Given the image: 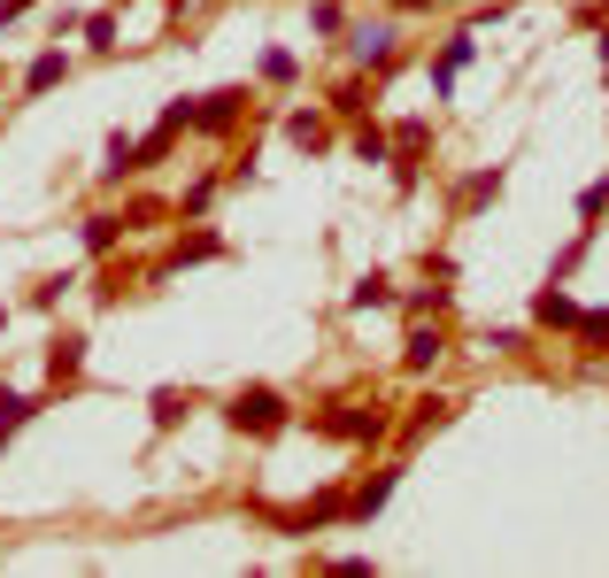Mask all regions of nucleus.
I'll list each match as a JSON object with an SVG mask.
<instances>
[{
	"label": "nucleus",
	"mask_w": 609,
	"mask_h": 578,
	"mask_svg": "<svg viewBox=\"0 0 609 578\" xmlns=\"http://www.w3.org/2000/svg\"><path fill=\"white\" fill-rule=\"evenodd\" d=\"M178 417H186V393L162 386V393H154V425H178Z\"/></svg>",
	"instance_id": "16"
},
{
	"label": "nucleus",
	"mask_w": 609,
	"mask_h": 578,
	"mask_svg": "<svg viewBox=\"0 0 609 578\" xmlns=\"http://www.w3.org/2000/svg\"><path fill=\"white\" fill-rule=\"evenodd\" d=\"M101 171H109V178H124V171H139V147H132L124 131L109 139V162H101Z\"/></svg>",
	"instance_id": "7"
},
{
	"label": "nucleus",
	"mask_w": 609,
	"mask_h": 578,
	"mask_svg": "<svg viewBox=\"0 0 609 578\" xmlns=\"http://www.w3.org/2000/svg\"><path fill=\"white\" fill-rule=\"evenodd\" d=\"M16 425H32V401L24 393H0V432H16Z\"/></svg>",
	"instance_id": "14"
},
{
	"label": "nucleus",
	"mask_w": 609,
	"mask_h": 578,
	"mask_svg": "<svg viewBox=\"0 0 609 578\" xmlns=\"http://www.w3.org/2000/svg\"><path fill=\"white\" fill-rule=\"evenodd\" d=\"M124 239V216H85V255H109Z\"/></svg>",
	"instance_id": "4"
},
{
	"label": "nucleus",
	"mask_w": 609,
	"mask_h": 578,
	"mask_svg": "<svg viewBox=\"0 0 609 578\" xmlns=\"http://www.w3.org/2000/svg\"><path fill=\"white\" fill-rule=\"evenodd\" d=\"M347 301H356V309H386V301H394V286L371 271V278H356V293H347Z\"/></svg>",
	"instance_id": "6"
},
{
	"label": "nucleus",
	"mask_w": 609,
	"mask_h": 578,
	"mask_svg": "<svg viewBox=\"0 0 609 578\" xmlns=\"http://www.w3.org/2000/svg\"><path fill=\"white\" fill-rule=\"evenodd\" d=\"M601 209H609V178H601V186H586V193H579V216H601Z\"/></svg>",
	"instance_id": "20"
},
{
	"label": "nucleus",
	"mask_w": 609,
	"mask_h": 578,
	"mask_svg": "<svg viewBox=\"0 0 609 578\" xmlns=\"http://www.w3.org/2000/svg\"><path fill=\"white\" fill-rule=\"evenodd\" d=\"M232 116H239V93H209V101H201V109H194L186 124H201V131H224Z\"/></svg>",
	"instance_id": "3"
},
{
	"label": "nucleus",
	"mask_w": 609,
	"mask_h": 578,
	"mask_svg": "<svg viewBox=\"0 0 609 578\" xmlns=\"http://www.w3.org/2000/svg\"><path fill=\"white\" fill-rule=\"evenodd\" d=\"M286 131H294V147H324V124H316V116H294Z\"/></svg>",
	"instance_id": "17"
},
{
	"label": "nucleus",
	"mask_w": 609,
	"mask_h": 578,
	"mask_svg": "<svg viewBox=\"0 0 609 578\" xmlns=\"http://www.w3.org/2000/svg\"><path fill=\"white\" fill-rule=\"evenodd\" d=\"M347 54H356V62H386V54H394V24H356Z\"/></svg>",
	"instance_id": "2"
},
{
	"label": "nucleus",
	"mask_w": 609,
	"mask_h": 578,
	"mask_svg": "<svg viewBox=\"0 0 609 578\" xmlns=\"http://www.w3.org/2000/svg\"><path fill=\"white\" fill-rule=\"evenodd\" d=\"M209 201H216V178H194V186H186V209H194V216H201V209H209Z\"/></svg>",
	"instance_id": "19"
},
{
	"label": "nucleus",
	"mask_w": 609,
	"mask_h": 578,
	"mask_svg": "<svg viewBox=\"0 0 609 578\" xmlns=\"http://www.w3.org/2000/svg\"><path fill=\"white\" fill-rule=\"evenodd\" d=\"M494 193H501V171H486V178H471V186H463V209H486Z\"/></svg>",
	"instance_id": "15"
},
{
	"label": "nucleus",
	"mask_w": 609,
	"mask_h": 578,
	"mask_svg": "<svg viewBox=\"0 0 609 578\" xmlns=\"http://www.w3.org/2000/svg\"><path fill=\"white\" fill-rule=\"evenodd\" d=\"M62 70H70L62 54H39V62H32V77H24V86H32V93H47V86H54V77H62Z\"/></svg>",
	"instance_id": "13"
},
{
	"label": "nucleus",
	"mask_w": 609,
	"mask_h": 578,
	"mask_svg": "<svg viewBox=\"0 0 609 578\" xmlns=\"http://www.w3.org/2000/svg\"><path fill=\"white\" fill-rule=\"evenodd\" d=\"M440 363V332H409V370H432Z\"/></svg>",
	"instance_id": "8"
},
{
	"label": "nucleus",
	"mask_w": 609,
	"mask_h": 578,
	"mask_svg": "<svg viewBox=\"0 0 609 578\" xmlns=\"http://www.w3.org/2000/svg\"><path fill=\"white\" fill-rule=\"evenodd\" d=\"M47 363H54V378H70V370L85 363V340H77V332H70V340H54V355H47Z\"/></svg>",
	"instance_id": "11"
},
{
	"label": "nucleus",
	"mask_w": 609,
	"mask_h": 578,
	"mask_svg": "<svg viewBox=\"0 0 609 578\" xmlns=\"http://www.w3.org/2000/svg\"><path fill=\"white\" fill-rule=\"evenodd\" d=\"M571 316H579V309H571V293H563V286H548V293H540V324H571Z\"/></svg>",
	"instance_id": "10"
},
{
	"label": "nucleus",
	"mask_w": 609,
	"mask_h": 578,
	"mask_svg": "<svg viewBox=\"0 0 609 578\" xmlns=\"http://www.w3.org/2000/svg\"><path fill=\"white\" fill-rule=\"evenodd\" d=\"M209 255H216V239H209V231H194V239L178 247V263H209Z\"/></svg>",
	"instance_id": "18"
},
{
	"label": "nucleus",
	"mask_w": 609,
	"mask_h": 578,
	"mask_svg": "<svg viewBox=\"0 0 609 578\" xmlns=\"http://www.w3.org/2000/svg\"><path fill=\"white\" fill-rule=\"evenodd\" d=\"M232 425H239V432H278V425H286V393H271V386L232 393Z\"/></svg>",
	"instance_id": "1"
},
{
	"label": "nucleus",
	"mask_w": 609,
	"mask_h": 578,
	"mask_svg": "<svg viewBox=\"0 0 609 578\" xmlns=\"http://www.w3.org/2000/svg\"><path fill=\"white\" fill-rule=\"evenodd\" d=\"M386 493H394V470H386V478H371V486L356 493V517H378V510H386Z\"/></svg>",
	"instance_id": "9"
},
{
	"label": "nucleus",
	"mask_w": 609,
	"mask_h": 578,
	"mask_svg": "<svg viewBox=\"0 0 609 578\" xmlns=\"http://www.w3.org/2000/svg\"><path fill=\"white\" fill-rule=\"evenodd\" d=\"M332 432H339V440H378L386 417H363V409H347V417H332Z\"/></svg>",
	"instance_id": "5"
},
{
	"label": "nucleus",
	"mask_w": 609,
	"mask_h": 578,
	"mask_svg": "<svg viewBox=\"0 0 609 578\" xmlns=\"http://www.w3.org/2000/svg\"><path fill=\"white\" fill-rule=\"evenodd\" d=\"M0 324H9V316H0Z\"/></svg>",
	"instance_id": "22"
},
{
	"label": "nucleus",
	"mask_w": 609,
	"mask_h": 578,
	"mask_svg": "<svg viewBox=\"0 0 609 578\" xmlns=\"http://www.w3.org/2000/svg\"><path fill=\"white\" fill-rule=\"evenodd\" d=\"M601 62H609V39H601Z\"/></svg>",
	"instance_id": "21"
},
{
	"label": "nucleus",
	"mask_w": 609,
	"mask_h": 578,
	"mask_svg": "<svg viewBox=\"0 0 609 578\" xmlns=\"http://www.w3.org/2000/svg\"><path fill=\"white\" fill-rule=\"evenodd\" d=\"M571 332L594 348V340H609V309H586V316H571Z\"/></svg>",
	"instance_id": "12"
}]
</instances>
